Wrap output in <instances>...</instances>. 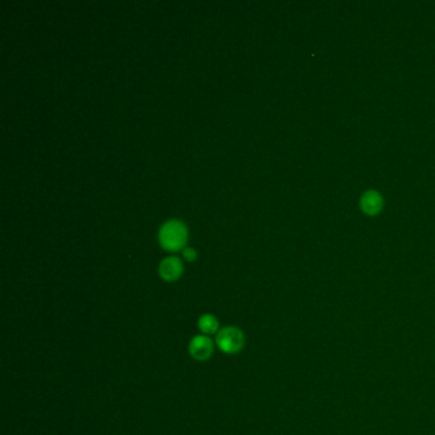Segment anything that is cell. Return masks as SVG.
Returning <instances> with one entry per match:
<instances>
[{"label":"cell","mask_w":435,"mask_h":435,"mask_svg":"<svg viewBox=\"0 0 435 435\" xmlns=\"http://www.w3.org/2000/svg\"><path fill=\"white\" fill-rule=\"evenodd\" d=\"M214 341L206 334H196L189 341L188 353L196 362H205L209 360L214 353Z\"/></svg>","instance_id":"3"},{"label":"cell","mask_w":435,"mask_h":435,"mask_svg":"<svg viewBox=\"0 0 435 435\" xmlns=\"http://www.w3.org/2000/svg\"><path fill=\"white\" fill-rule=\"evenodd\" d=\"M183 257L188 262H194L197 259V251H194L193 248H184L183 249Z\"/></svg>","instance_id":"7"},{"label":"cell","mask_w":435,"mask_h":435,"mask_svg":"<svg viewBox=\"0 0 435 435\" xmlns=\"http://www.w3.org/2000/svg\"><path fill=\"white\" fill-rule=\"evenodd\" d=\"M198 330H200L202 334H206V336H212V334H217L220 331V322H219V318L211 314V313H205L198 318Z\"/></svg>","instance_id":"5"},{"label":"cell","mask_w":435,"mask_h":435,"mask_svg":"<svg viewBox=\"0 0 435 435\" xmlns=\"http://www.w3.org/2000/svg\"><path fill=\"white\" fill-rule=\"evenodd\" d=\"M216 346L226 355H236L243 351L246 345V337L243 330L236 325H226L221 328L214 339Z\"/></svg>","instance_id":"2"},{"label":"cell","mask_w":435,"mask_h":435,"mask_svg":"<svg viewBox=\"0 0 435 435\" xmlns=\"http://www.w3.org/2000/svg\"><path fill=\"white\" fill-rule=\"evenodd\" d=\"M379 203H381V200L376 193H369L362 200V206L365 208V211L373 212V214L379 208Z\"/></svg>","instance_id":"6"},{"label":"cell","mask_w":435,"mask_h":435,"mask_svg":"<svg viewBox=\"0 0 435 435\" xmlns=\"http://www.w3.org/2000/svg\"><path fill=\"white\" fill-rule=\"evenodd\" d=\"M160 244L165 251H177L184 249L186 239H188V230L186 226L179 220H170L163 223V228L158 233Z\"/></svg>","instance_id":"1"},{"label":"cell","mask_w":435,"mask_h":435,"mask_svg":"<svg viewBox=\"0 0 435 435\" xmlns=\"http://www.w3.org/2000/svg\"><path fill=\"white\" fill-rule=\"evenodd\" d=\"M184 273L182 259L177 257H166L158 266V274L165 282H177Z\"/></svg>","instance_id":"4"}]
</instances>
